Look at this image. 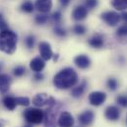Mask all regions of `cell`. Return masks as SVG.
Listing matches in <instances>:
<instances>
[{
	"mask_svg": "<svg viewBox=\"0 0 127 127\" xmlns=\"http://www.w3.org/2000/svg\"><path fill=\"white\" fill-rule=\"evenodd\" d=\"M44 67H45V62L41 57H34L30 62V68L35 73L41 72Z\"/></svg>",
	"mask_w": 127,
	"mask_h": 127,
	"instance_id": "15",
	"label": "cell"
},
{
	"mask_svg": "<svg viewBox=\"0 0 127 127\" xmlns=\"http://www.w3.org/2000/svg\"><path fill=\"white\" fill-rule=\"evenodd\" d=\"M120 16H121L122 20L124 21V23H125V24L127 25V12H123V13H122Z\"/></svg>",
	"mask_w": 127,
	"mask_h": 127,
	"instance_id": "35",
	"label": "cell"
},
{
	"mask_svg": "<svg viewBox=\"0 0 127 127\" xmlns=\"http://www.w3.org/2000/svg\"><path fill=\"white\" fill-rule=\"evenodd\" d=\"M117 103L122 106V107H127V96L126 95H118L116 97Z\"/></svg>",
	"mask_w": 127,
	"mask_h": 127,
	"instance_id": "28",
	"label": "cell"
},
{
	"mask_svg": "<svg viewBox=\"0 0 127 127\" xmlns=\"http://www.w3.org/2000/svg\"><path fill=\"white\" fill-rule=\"evenodd\" d=\"M12 79L7 74H0V95L6 94L11 86Z\"/></svg>",
	"mask_w": 127,
	"mask_h": 127,
	"instance_id": "11",
	"label": "cell"
},
{
	"mask_svg": "<svg viewBox=\"0 0 127 127\" xmlns=\"http://www.w3.org/2000/svg\"><path fill=\"white\" fill-rule=\"evenodd\" d=\"M18 36L14 32L7 29L0 32V50L6 54H13L17 48Z\"/></svg>",
	"mask_w": 127,
	"mask_h": 127,
	"instance_id": "2",
	"label": "cell"
},
{
	"mask_svg": "<svg viewBox=\"0 0 127 127\" xmlns=\"http://www.w3.org/2000/svg\"><path fill=\"white\" fill-rule=\"evenodd\" d=\"M111 5L116 10H119V11L127 10V0H112Z\"/></svg>",
	"mask_w": 127,
	"mask_h": 127,
	"instance_id": "19",
	"label": "cell"
},
{
	"mask_svg": "<svg viewBox=\"0 0 127 127\" xmlns=\"http://www.w3.org/2000/svg\"><path fill=\"white\" fill-rule=\"evenodd\" d=\"M21 10L24 11L25 13H32L33 11V4L32 1H25L21 5Z\"/></svg>",
	"mask_w": 127,
	"mask_h": 127,
	"instance_id": "20",
	"label": "cell"
},
{
	"mask_svg": "<svg viewBox=\"0 0 127 127\" xmlns=\"http://www.w3.org/2000/svg\"><path fill=\"white\" fill-rule=\"evenodd\" d=\"M25 72H26V68H25L24 66H22V65L17 66V67H15V68L13 69V74H14L16 77H22V76L25 74Z\"/></svg>",
	"mask_w": 127,
	"mask_h": 127,
	"instance_id": "24",
	"label": "cell"
},
{
	"mask_svg": "<svg viewBox=\"0 0 127 127\" xmlns=\"http://www.w3.org/2000/svg\"><path fill=\"white\" fill-rule=\"evenodd\" d=\"M78 83L77 72L70 67L59 71L53 78V85L60 90H67L74 87Z\"/></svg>",
	"mask_w": 127,
	"mask_h": 127,
	"instance_id": "1",
	"label": "cell"
},
{
	"mask_svg": "<svg viewBox=\"0 0 127 127\" xmlns=\"http://www.w3.org/2000/svg\"><path fill=\"white\" fill-rule=\"evenodd\" d=\"M95 119V113L88 109V110H85L84 112H82L79 116H78V120H79V123L82 125V126H89L93 123Z\"/></svg>",
	"mask_w": 127,
	"mask_h": 127,
	"instance_id": "7",
	"label": "cell"
},
{
	"mask_svg": "<svg viewBox=\"0 0 127 127\" xmlns=\"http://www.w3.org/2000/svg\"><path fill=\"white\" fill-rule=\"evenodd\" d=\"M73 32H75L76 34H78V35H82V34H84V33L86 32V27L83 26V25L77 24V25L74 26V28H73Z\"/></svg>",
	"mask_w": 127,
	"mask_h": 127,
	"instance_id": "25",
	"label": "cell"
},
{
	"mask_svg": "<svg viewBox=\"0 0 127 127\" xmlns=\"http://www.w3.org/2000/svg\"><path fill=\"white\" fill-rule=\"evenodd\" d=\"M7 29H8V25H7L6 21L4 20L2 14H0V32L4 31V30H7Z\"/></svg>",
	"mask_w": 127,
	"mask_h": 127,
	"instance_id": "32",
	"label": "cell"
},
{
	"mask_svg": "<svg viewBox=\"0 0 127 127\" xmlns=\"http://www.w3.org/2000/svg\"><path fill=\"white\" fill-rule=\"evenodd\" d=\"M59 1H60L61 5H62L63 7H67V6L69 5V3H70L71 0H59Z\"/></svg>",
	"mask_w": 127,
	"mask_h": 127,
	"instance_id": "34",
	"label": "cell"
},
{
	"mask_svg": "<svg viewBox=\"0 0 127 127\" xmlns=\"http://www.w3.org/2000/svg\"><path fill=\"white\" fill-rule=\"evenodd\" d=\"M24 127H32V125H30V124H27V125H25Z\"/></svg>",
	"mask_w": 127,
	"mask_h": 127,
	"instance_id": "37",
	"label": "cell"
},
{
	"mask_svg": "<svg viewBox=\"0 0 127 127\" xmlns=\"http://www.w3.org/2000/svg\"><path fill=\"white\" fill-rule=\"evenodd\" d=\"M3 104L9 110H14L15 107L17 106L16 99H15L14 96H5L3 98Z\"/></svg>",
	"mask_w": 127,
	"mask_h": 127,
	"instance_id": "18",
	"label": "cell"
},
{
	"mask_svg": "<svg viewBox=\"0 0 127 127\" xmlns=\"http://www.w3.org/2000/svg\"><path fill=\"white\" fill-rule=\"evenodd\" d=\"M24 118L26 119L27 122L30 124H39L43 121L44 118V112L40 110L39 108H27L24 113Z\"/></svg>",
	"mask_w": 127,
	"mask_h": 127,
	"instance_id": "3",
	"label": "cell"
},
{
	"mask_svg": "<svg viewBox=\"0 0 127 127\" xmlns=\"http://www.w3.org/2000/svg\"><path fill=\"white\" fill-rule=\"evenodd\" d=\"M34 80L35 81H41L42 79H43V75L40 73V72H38V73H35V75H34Z\"/></svg>",
	"mask_w": 127,
	"mask_h": 127,
	"instance_id": "33",
	"label": "cell"
},
{
	"mask_svg": "<svg viewBox=\"0 0 127 127\" xmlns=\"http://www.w3.org/2000/svg\"><path fill=\"white\" fill-rule=\"evenodd\" d=\"M47 20H48V16H47L46 14H44V13L39 14V15H36L35 18H34L35 23L38 24V25H43V24H45V23L47 22Z\"/></svg>",
	"mask_w": 127,
	"mask_h": 127,
	"instance_id": "23",
	"label": "cell"
},
{
	"mask_svg": "<svg viewBox=\"0 0 127 127\" xmlns=\"http://www.w3.org/2000/svg\"><path fill=\"white\" fill-rule=\"evenodd\" d=\"M35 8L40 13H48L52 8V0H36Z\"/></svg>",
	"mask_w": 127,
	"mask_h": 127,
	"instance_id": "13",
	"label": "cell"
},
{
	"mask_svg": "<svg viewBox=\"0 0 127 127\" xmlns=\"http://www.w3.org/2000/svg\"><path fill=\"white\" fill-rule=\"evenodd\" d=\"M16 99V103L17 105H22V106H28L31 101H30V98L27 97V96H18V97H15Z\"/></svg>",
	"mask_w": 127,
	"mask_h": 127,
	"instance_id": "21",
	"label": "cell"
},
{
	"mask_svg": "<svg viewBox=\"0 0 127 127\" xmlns=\"http://www.w3.org/2000/svg\"><path fill=\"white\" fill-rule=\"evenodd\" d=\"M32 103L38 107L44 106V105L53 106V105H55L56 101L52 96H49L46 94H37L32 98Z\"/></svg>",
	"mask_w": 127,
	"mask_h": 127,
	"instance_id": "4",
	"label": "cell"
},
{
	"mask_svg": "<svg viewBox=\"0 0 127 127\" xmlns=\"http://www.w3.org/2000/svg\"><path fill=\"white\" fill-rule=\"evenodd\" d=\"M61 18H62V15H61V12L60 11H55L53 14H52V19L55 23H60L61 21Z\"/></svg>",
	"mask_w": 127,
	"mask_h": 127,
	"instance_id": "31",
	"label": "cell"
},
{
	"mask_svg": "<svg viewBox=\"0 0 127 127\" xmlns=\"http://www.w3.org/2000/svg\"><path fill=\"white\" fill-rule=\"evenodd\" d=\"M126 122H127V118H126Z\"/></svg>",
	"mask_w": 127,
	"mask_h": 127,
	"instance_id": "38",
	"label": "cell"
},
{
	"mask_svg": "<svg viewBox=\"0 0 127 127\" xmlns=\"http://www.w3.org/2000/svg\"><path fill=\"white\" fill-rule=\"evenodd\" d=\"M97 4H98L97 0H86L85 1V7L87 9H90V10L95 8L97 6Z\"/></svg>",
	"mask_w": 127,
	"mask_h": 127,
	"instance_id": "26",
	"label": "cell"
},
{
	"mask_svg": "<svg viewBox=\"0 0 127 127\" xmlns=\"http://www.w3.org/2000/svg\"><path fill=\"white\" fill-rule=\"evenodd\" d=\"M54 33H55L56 35L60 36V37H63V36L66 35V31L64 30L62 27H60V26H56V27L54 28Z\"/></svg>",
	"mask_w": 127,
	"mask_h": 127,
	"instance_id": "30",
	"label": "cell"
},
{
	"mask_svg": "<svg viewBox=\"0 0 127 127\" xmlns=\"http://www.w3.org/2000/svg\"><path fill=\"white\" fill-rule=\"evenodd\" d=\"M104 116L107 120H110V121H116L119 119L120 117V110L117 106L115 105H110L108 106L105 111H104Z\"/></svg>",
	"mask_w": 127,
	"mask_h": 127,
	"instance_id": "10",
	"label": "cell"
},
{
	"mask_svg": "<svg viewBox=\"0 0 127 127\" xmlns=\"http://www.w3.org/2000/svg\"><path fill=\"white\" fill-rule=\"evenodd\" d=\"M74 63L76 64V66L79 67L80 69H87L91 66V60L87 55L80 54V55H77L74 58Z\"/></svg>",
	"mask_w": 127,
	"mask_h": 127,
	"instance_id": "14",
	"label": "cell"
},
{
	"mask_svg": "<svg viewBox=\"0 0 127 127\" xmlns=\"http://www.w3.org/2000/svg\"><path fill=\"white\" fill-rule=\"evenodd\" d=\"M38 50L40 53V57L43 60H49L53 56V52L51 49V46L46 41H41L38 44Z\"/></svg>",
	"mask_w": 127,
	"mask_h": 127,
	"instance_id": "6",
	"label": "cell"
},
{
	"mask_svg": "<svg viewBox=\"0 0 127 127\" xmlns=\"http://www.w3.org/2000/svg\"><path fill=\"white\" fill-rule=\"evenodd\" d=\"M2 68H3V64H2V63H0V71L2 70Z\"/></svg>",
	"mask_w": 127,
	"mask_h": 127,
	"instance_id": "36",
	"label": "cell"
},
{
	"mask_svg": "<svg viewBox=\"0 0 127 127\" xmlns=\"http://www.w3.org/2000/svg\"><path fill=\"white\" fill-rule=\"evenodd\" d=\"M100 18L110 27L116 26L120 21V15L114 11H106L100 15Z\"/></svg>",
	"mask_w": 127,
	"mask_h": 127,
	"instance_id": "5",
	"label": "cell"
},
{
	"mask_svg": "<svg viewBox=\"0 0 127 127\" xmlns=\"http://www.w3.org/2000/svg\"><path fill=\"white\" fill-rule=\"evenodd\" d=\"M116 34L119 36H127V25H123L121 27H119L116 31Z\"/></svg>",
	"mask_w": 127,
	"mask_h": 127,
	"instance_id": "29",
	"label": "cell"
},
{
	"mask_svg": "<svg viewBox=\"0 0 127 127\" xmlns=\"http://www.w3.org/2000/svg\"><path fill=\"white\" fill-rule=\"evenodd\" d=\"M88 43L90 46H92L93 48H100L103 46V37L98 34V33H95L93 36H91L88 40Z\"/></svg>",
	"mask_w": 127,
	"mask_h": 127,
	"instance_id": "16",
	"label": "cell"
},
{
	"mask_svg": "<svg viewBox=\"0 0 127 127\" xmlns=\"http://www.w3.org/2000/svg\"><path fill=\"white\" fill-rule=\"evenodd\" d=\"M87 16H88V9L83 5L77 6L72 12V18L75 21H82L86 19Z\"/></svg>",
	"mask_w": 127,
	"mask_h": 127,
	"instance_id": "12",
	"label": "cell"
},
{
	"mask_svg": "<svg viewBox=\"0 0 127 127\" xmlns=\"http://www.w3.org/2000/svg\"><path fill=\"white\" fill-rule=\"evenodd\" d=\"M34 41H35V39H34V36H33V35L30 34V35L27 36V38H26V45H27V47H28L29 49L33 48Z\"/></svg>",
	"mask_w": 127,
	"mask_h": 127,
	"instance_id": "27",
	"label": "cell"
},
{
	"mask_svg": "<svg viewBox=\"0 0 127 127\" xmlns=\"http://www.w3.org/2000/svg\"><path fill=\"white\" fill-rule=\"evenodd\" d=\"M106 99V95L103 92H93L89 95V101L92 105L98 106L102 104Z\"/></svg>",
	"mask_w": 127,
	"mask_h": 127,
	"instance_id": "8",
	"label": "cell"
},
{
	"mask_svg": "<svg viewBox=\"0 0 127 127\" xmlns=\"http://www.w3.org/2000/svg\"><path fill=\"white\" fill-rule=\"evenodd\" d=\"M106 86L110 91H115L118 88V82L114 78H109L106 81Z\"/></svg>",
	"mask_w": 127,
	"mask_h": 127,
	"instance_id": "22",
	"label": "cell"
},
{
	"mask_svg": "<svg viewBox=\"0 0 127 127\" xmlns=\"http://www.w3.org/2000/svg\"><path fill=\"white\" fill-rule=\"evenodd\" d=\"M59 127H72L74 125V118L72 114L68 111H63L58 117Z\"/></svg>",
	"mask_w": 127,
	"mask_h": 127,
	"instance_id": "9",
	"label": "cell"
},
{
	"mask_svg": "<svg viewBox=\"0 0 127 127\" xmlns=\"http://www.w3.org/2000/svg\"><path fill=\"white\" fill-rule=\"evenodd\" d=\"M86 87H87V83H86V81H83L80 85H78L77 87H74L72 89L71 95L74 96V97H80V96H82V95L85 93Z\"/></svg>",
	"mask_w": 127,
	"mask_h": 127,
	"instance_id": "17",
	"label": "cell"
}]
</instances>
